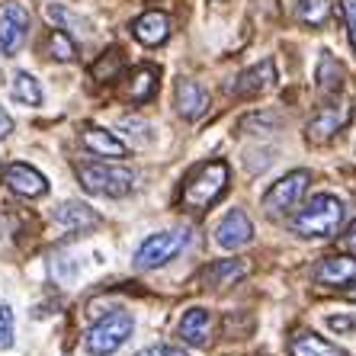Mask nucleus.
Returning <instances> with one entry per match:
<instances>
[{
    "instance_id": "obj_1",
    "label": "nucleus",
    "mask_w": 356,
    "mask_h": 356,
    "mask_svg": "<svg viewBox=\"0 0 356 356\" xmlns=\"http://www.w3.org/2000/svg\"><path fill=\"white\" fill-rule=\"evenodd\" d=\"M225 186H228V164L225 161H209V164H199L196 170H190V177L183 180L180 199L193 212H206L209 206H216L222 199Z\"/></svg>"
},
{
    "instance_id": "obj_2",
    "label": "nucleus",
    "mask_w": 356,
    "mask_h": 356,
    "mask_svg": "<svg viewBox=\"0 0 356 356\" xmlns=\"http://www.w3.org/2000/svg\"><path fill=\"white\" fill-rule=\"evenodd\" d=\"M340 222H343V202L331 193H321L308 199L305 209L292 218V228L302 238H334Z\"/></svg>"
},
{
    "instance_id": "obj_3",
    "label": "nucleus",
    "mask_w": 356,
    "mask_h": 356,
    "mask_svg": "<svg viewBox=\"0 0 356 356\" xmlns=\"http://www.w3.org/2000/svg\"><path fill=\"white\" fill-rule=\"evenodd\" d=\"M77 180L87 193L93 196H106V199H119V196H129L135 190V170L129 167H113V164H81L77 167Z\"/></svg>"
},
{
    "instance_id": "obj_4",
    "label": "nucleus",
    "mask_w": 356,
    "mask_h": 356,
    "mask_svg": "<svg viewBox=\"0 0 356 356\" xmlns=\"http://www.w3.org/2000/svg\"><path fill=\"white\" fill-rule=\"evenodd\" d=\"M132 331H135L132 315H125V312H109L103 321H97L90 331L83 334V350L90 356H109L132 337Z\"/></svg>"
},
{
    "instance_id": "obj_5",
    "label": "nucleus",
    "mask_w": 356,
    "mask_h": 356,
    "mask_svg": "<svg viewBox=\"0 0 356 356\" xmlns=\"http://www.w3.org/2000/svg\"><path fill=\"white\" fill-rule=\"evenodd\" d=\"M308 183H312L308 170H289L286 177H280L270 186V193L264 196V212L270 218H282V216H289V212H296L298 202L305 199Z\"/></svg>"
},
{
    "instance_id": "obj_6",
    "label": "nucleus",
    "mask_w": 356,
    "mask_h": 356,
    "mask_svg": "<svg viewBox=\"0 0 356 356\" xmlns=\"http://www.w3.org/2000/svg\"><path fill=\"white\" fill-rule=\"evenodd\" d=\"M186 244V232H161V234H151L145 238L138 250H135V260L132 266L138 273H148V270H158V266L170 264Z\"/></svg>"
},
{
    "instance_id": "obj_7",
    "label": "nucleus",
    "mask_w": 356,
    "mask_h": 356,
    "mask_svg": "<svg viewBox=\"0 0 356 356\" xmlns=\"http://www.w3.org/2000/svg\"><path fill=\"white\" fill-rule=\"evenodd\" d=\"M29 35V10L17 0L0 3V49L3 55H17Z\"/></svg>"
},
{
    "instance_id": "obj_8",
    "label": "nucleus",
    "mask_w": 356,
    "mask_h": 356,
    "mask_svg": "<svg viewBox=\"0 0 356 356\" xmlns=\"http://www.w3.org/2000/svg\"><path fill=\"white\" fill-rule=\"evenodd\" d=\"M350 109H353V103H347V99H340V103H327V106L318 113L312 122H308V141L312 145H324V141H331L334 135L347 125L350 119Z\"/></svg>"
},
{
    "instance_id": "obj_9",
    "label": "nucleus",
    "mask_w": 356,
    "mask_h": 356,
    "mask_svg": "<svg viewBox=\"0 0 356 356\" xmlns=\"http://www.w3.org/2000/svg\"><path fill=\"white\" fill-rule=\"evenodd\" d=\"M250 238H254V222L244 209H232L216 228V241L222 250H241Z\"/></svg>"
},
{
    "instance_id": "obj_10",
    "label": "nucleus",
    "mask_w": 356,
    "mask_h": 356,
    "mask_svg": "<svg viewBox=\"0 0 356 356\" xmlns=\"http://www.w3.org/2000/svg\"><path fill=\"white\" fill-rule=\"evenodd\" d=\"M3 180H7V186L17 196H23V199H39V196H45L49 193V180L35 170L33 164H10L7 170H3Z\"/></svg>"
},
{
    "instance_id": "obj_11",
    "label": "nucleus",
    "mask_w": 356,
    "mask_h": 356,
    "mask_svg": "<svg viewBox=\"0 0 356 356\" xmlns=\"http://www.w3.org/2000/svg\"><path fill=\"white\" fill-rule=\"evenodd\" d=\"M132 35L141 45L158 49V45H164V42L170 39V17L161 13V10H148V13H141L132 23Z\"/></svg>"
},
{
    "instance_id": "obj_12",
    "label": "nucleus",
    "mask_w": 356,
    "mask_h": 356,
    "mask_svg": "<svg viewBox=\"0 0 356 356\" xmlns=\"http://www.w3.org/2000/svg\"><path fill=\"white\" fill-rule=\"evenodd\" d=\"M276 87V65L273 61H260V65L248 67L244 74L234 81V93L238 97H260V93Z\"/></svg>"
},
{
    "instance_id": "obj_13",
    "label": "nucleus",
    "mask_w": 356,
    "mask_h": 356,
    "mask_svg": "<svg viewBox=\"0 0 356 356\" xmlns=\"http://www.w3.org/2000/svg\"><path fill=\"white\" fill-rule=\"evenodd\" d=\"M174 103H177V113H180L183 119H199V116H206V109H209V93L202 83L183 77V81L177 83Z\"/></svg>"
},
{
    "instance_id": "obj_14",
    "label": "nucleus",
    "mask_w": 356,
    "mask_h": 356,
    "mask_svg": "<svg viewBox=\"0 0 356 356\" xmlns=\"http://www.w3.org/2000/svg\"><path fill=\"white\" fill-rule=\"evenodd\" d=\"M51 218H55V222H58V228H65V232H87V228H93V225L99 222L97 212H93L87 202H77V199L55 206Z\"/></svg>"
},
{
    "instance_id": "obj_15",
    "label": "nucleus",
    "mask_w": 356,
    "mask_h": 356,
    "mask_svg": "<svg viewBox=\"0 0 356 356\" xmlns=\"http://www.w3.org/2000/svg\"><path fill=\"white\" fill-rule=\"evenodd\" d=\"M315 280L327 282V286H350L356 282V257L340 254V257H327L315 266Z\"/></svg>"
},
{
    "instance_id": "obj_16",
    "label": "nucleus",
    "mask_w": 356,
    "mask_h": 356,
    "mask_svg": "<svg viewBox=\"0 0 356 356\" xmlns=\"http://www.w3.org/2000/svg\"><path fill=\"white\" fill-rule=\"evenodd\" d=\"M212 315L206 308H190L180 321V337L190 343V347H209V337H212Z\"/></svg>"
},
{
    "instance_id": "obj_17",
    "label": "nucleus",
    "mask_w": 356,
    "mask_h": 356,
    "mask_svg": "<svg viewBox=\"0 0 356 356\" xmlns=\"http://www.w3.org/2000/svg\"><path fill=\"white\" fill-rule=\"evenodd\" d=\"M244 276H248L244 260H218V264H209L202 270V282L212 286V289H232L234 282H241Z\"/></svg>"
},
{
    "instance_id": "obj_18",
    "label": "nucleus",
    "mask_w": 356,
    "mask_h": 356,
    "mask_svg": "<svg viewBox=\"0 0 356 356\" xmlns=\"http://www.w3.org/2000/svg\"><path fill=\"white\" fill-rule=\"evenodd\" d=\"M83 148L99 154V158H125V154H129V145H125L122 138H116V135L106 132V129H97V125L83 129Z\"/></svg>"
},
{
    "instance_id": "obj_19",
    "label": "nucleus",
    "mask_w": 356,
    "mask_h": 356,
    "mask_svg": "<svg viewBox=\"0 0 356 356\" xmlns=\"http://www.w3.org/2000/svg\"><path fill=\"white\" fill-rule=\"evenodd\" d=\"M158 83H161V71L154 65H138L129 77V87H125V97L132 103H145L158 93Z\"/></svg>"
},
{
    "instance_id": "obj_20",
    "label": "nucleus",
    "mask_w": 356,
    "mask_h": 356,
    "mask_svg": "<svg viewBox=\"0 0 356 356\" xmlns=\"http://www.w3.org/2000/svg\"><path fill=\"white\" fill-rule=\"evenodd\" d=\"M289 353L292 356H347L340 347L327 343L324 337H318V334H312V331H296L292 334Z\"/></svg>"
},
{
    "instance_id": "obj_21",
    "label": "nucleus",
    "mask_w": 356,
    "mask_h": 356,
    "mask_svg": "<svg viewBox=\"0 0 356 356\" xmlns=\"http://www.w3.org/2000/svg\"><path fill=\"white\" fill-rule=\"evenodd\" d=\"M13 99H19L23 106H42V99H45L42 83L29 71H17L13 74Z\"/></svg>"
},
{
    "instance_id": "obj_22",
    "label": "nucleus",
    "mask_w": 356,
    "mask_h": 356,
    "mask_svg": "<svg viewBox=\"0 0 356 356\" xmlns=\"http://www.w3.org/2000/svg\"><path fill=\"white\" fill-rule=\"evenodd\" d=\"M122 51L113 45V49H106L103 55L97 58V65H93V81L97 83H109V81H116L119 74H122Z\"/></svg>"
},
{
    "instance_id": "obj_23",
    "label": "nucleus",
    "mask_w": 356,
    "mask_h": 356,
    "mask_svg": "<svg viewBox=\"0 0 356 356\" xmlns=\"http://www.w3.org/2000/svg\"><path fill=\"white\" fill-rule=\"evenodd\" d=\"M45 55H49L51 61H61V65H65V61L77 58V45L65 29H55V33L49 35V42H45Z\"/></svg>"
},
{
    "instance_id": "obj_24",
    "label": "nucleus",
    "mask_w": 356,
    "mask_h": 356,
    "mask_svg": "<svg viewBox=\"0 0 356 356\" xmlns=\"http://www.w3.org/2000/svg\"><path fill=\"white\" fill-rule=\"evenodd\" d=\"M296 17L305 26H324L331 17V0H298Z\"/></svg>"
},
{
    "instance_id": "obj_25",
    "label": "nucleus",
    "mask_w": 356,
    "mask_h": 356,
    "mask_svg": "<svg viewBox=\"0 0 356 356\" xmlns=\"http://www.w3.org/2000/svg\"><path fill=\"white\" fill-rule=\"evenodd\" d=\"M340 77H343V71H340V65L334 61V55H324L321 58V67H318V83H321L324 93H334L337 90Z\"/></svg>"
},
{
    "instance_id": "obj_26",
    "label": "nucleus",
    "mask_w": 356,
    "mask_h": 356,
    "mask_svg": "<svg viewBox=\"0 0 356 356\" xmlns=\"http://www.w3.org/2000/svg\"><path fill=\"white\" fill-rule=\"evenodd\" d=\"M13 347V312L7 305H0V350Z\"/></svg>"
},
{
    "instance_id": "obj_27",
    "label": "nucleus",
    "mask_w": 356,
    "mask_h": 356,
    "mask_svg": "<svg viewBox=\"0 0 356 356\" xmlns=\"http://www.w3.org/2000/svg\"><path fill=\"white\" fill-rule=\"evenodd\" d=\"M343 23H347V35L356 49V0H343Z\"/></svg>"
},
{
    "instance_id": "obj_28",
    "label": "nucleus",
    "mask_w": 356,
    "mask_h": 356,
    "mask_svg": "<svg viewBox=\"0 0 356 356\" xmlns=\"http://www.w3.org/2000/svg\"><path fill=\"white\" fill-rule=\"evenodd\" d=\"M327 327H331L334 334H350L356 327V321L353 318H347V315H331L327 318Z\"/></svg>"
},
{
    "instance_id": "obj_29",
    "label": "nucleus",
    "mask_w": 356,
    "mask_h": 356,
    "mask_svg": "<svg viewBox=\"0 0 356 356\" xmlns=\"http://www.w3.org/2000/svg\"><path fill=\"white\" fill-rule=\"evenodd\" d=\"M135 356H186L180 347H170V343H154V347H148V350H141V353H135Z\"/></svg>"
},
{
    "instance_id": "obj_30",
    "label": "nucleus",
    "mask_w": 356,
    "mask_h": 356,
    "mask_svg": "<svg viewBox=\"0 0 356 356\" xmlns=\"http://www.w3.org/2000/svg\"><path fill=\"white\" fill-rule=\"evenodd\" d=\"M340 244H343V250H347V254H356V222L347 228V234H343V241H340Z\"/></svg>"
},
{
    "instance_id": "obj_31",
    "label": "nucleus",
    "mask_w": 356,
    "mask_h": 356,
    "mask_svg": "<svg viewBox=\"0 0 356 356\" xmlns=\"http://www.w3.org/2000/svg\"><path fill=\"white\" fill-rule=\"evenodd\" d=\"M10 132H13V119H10V116H7V109L0 106V141L7 138V135H10Z\"/></svg>"
},
{
    "instance_id": "obj_32",
    "label": "nucleus",
    "mask_w": 356,
    "mask_h": 356,
    "mask_svg": "<svg viewBox=\"0 0 356 356\" xmlns=\"http://www.w3.org/2000/svg\"><path fill=\"white\" fill-rule=\"evenodd\" d=\"M350 298H353V302H356V289H350Z\"/></svg>"
}]
</instances>
